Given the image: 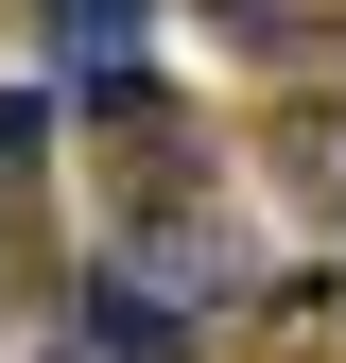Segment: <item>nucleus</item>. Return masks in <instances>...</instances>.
Returning a JSON list of instances; mask_svg holds the SVG:
<instances>
[{
  "instance_id": "nucleus-1",
  "label": "nucleus",
  "mask_w": 346,
  "mask_h": 363,
  "mask_svg": "<svg viewBox=\"0 0 346 363\" xmlns=\"http://www.w3.org/2000/svg\"><path fill=\"white\" fill-rule=\"evenodd\" d=\"M139 35H156V0H52V52H86V86H139Z\"/></svg>"
},
{
  "instance_id": "nucleus-3",
  "label": "nucleus",
  "mask_w": 346,
  "mask_h": 363,
  "mask_svg": "<svg viewBox=\"0 0 346 363\" xmlns=\"http://www.w3.org/2000/svg\"><path fill=\"white\" fill-rule=\"evenodd\" d=\"M18 139H35V121H18V104H0V173H18Z\"/></svg>"
},
{
  "instance_id": "nucleus-2",
  "label": "nucleus",
  "mask_w": 346,
  "mask_h": 363,
  "mask_svg": "<svg viewBox=\"0 0 346 363\" xmlns=\"http://www.w3.org/2000/svg\"><path fill=\"white\" fill-rule=\"evenodd\" d=\"M312 173H329V208H346V121H329V139H312Z\"/></svg>"
}]
</instances>
